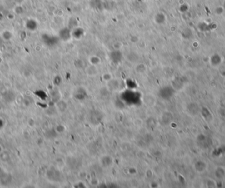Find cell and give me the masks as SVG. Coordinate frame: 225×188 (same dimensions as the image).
Wrapping results in <instances>:
<instances>
[{"label":"cell","instance_id":"1","mask_svg":"<svg viewBox=\"0 0 225 188\" xmlns=\"http://www.w3.org/2000/svg\"><path fill=\"white\" fill-rule=\"evenodd\" d=\"M2 151H3V148H2V146L0 145V154H1V153H2Z\"/></svg>","mask_w":225,"mask_h":188}]
</instances>
